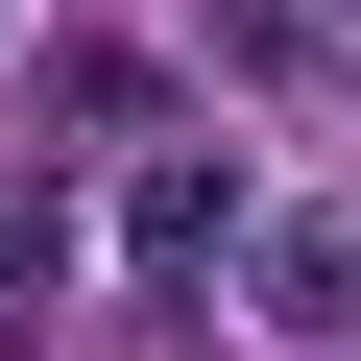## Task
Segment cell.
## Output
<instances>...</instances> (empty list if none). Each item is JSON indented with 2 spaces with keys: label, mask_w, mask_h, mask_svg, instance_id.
Instances as JSON below:
<instances>
[{
  "label": "cell",
  "mask_w": 361,
  "mask_h": 361,
  "mask_svg": "<svg viewBox=\"0 0 361 361\" xmlns=\"http://www.w3.org/2000/svg\"><path fill=\"white\" fill-rule=\"evenodd\" d=\"M241 217H265V193H241V169H217V145H169V169H145V193H121V241H145L169 289H217V265H241Z\"/></svg>",
  "instance_id": "1"
},
{
  "label": "cell",
  "mask_w": 361,
  "mask_h": 361,
  "mask_svg": "<svg viewBox=\"0 0 361 361\" xmlns=\"http://www.w3.org/2000/svg\"><path fill=\"white\" fill-rule=\"evenodd\" d=\"M241 289L289 337H361V217H241Z\"/></svg>",
  "instance_id": "2"
},
{
  "label": "cell",
  "mask_w": 361,
  "mask_h": 361,
  "mask_svg": "<svg viewBox=\"0 0 361 361\" xmlns=\"http://www.w3.org/2000/svg\"><path fill=\"white\" fill-rule=\"evenodd\" d=\"M49 289H73V217H49V193H0V313H49Z\"/></svg>",
  "instance_id": "3"
}]
</instances>
